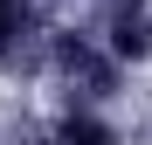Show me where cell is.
Masks as SVG:
<instances>
[{
  "label": "cell",
  "instance_id": "obj_1",
  "mask_svg": "<svg viewBox=\"0 0 152 145\" xmlns=\"http://www.w3.org/2000/svg\"><path fill=\"white\" fill-rule=\"evenodd\" d=\"M56 138L62 145H118V131L104 125V117H90V111H69L62 125H56Z\"/></svg>",
  "mask_w": 152,
  "mask_h": 145
},
{
  "label": "cell",
  "instance_id": "obj_2",
  "mask_svg": "<svg viewBox=\"0 0 152 145\" xmlns=\"http://www.w3.org/2000/svg\"><path fill=\"white\" fill-rule=\"evenodd\" d=\"M14 21H21V0H0V48L14 42Z\"/></svg>",
  "mask_w": 152,
  "mask_h": 145
}]
</instances>
